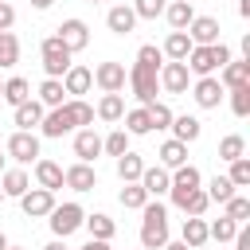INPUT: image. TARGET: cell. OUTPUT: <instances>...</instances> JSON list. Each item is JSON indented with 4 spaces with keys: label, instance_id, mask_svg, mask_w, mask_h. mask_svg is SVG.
Listing matches in <instances>:
<instances>
[{
    "label": "cell",
    "instance_id": "cell-54",
    "mask_svg": "<svg viewBox=\"0 0 250 250\" xmlns=\"http://www.w3.org/2000/svg\"><path fill=\"white\" fill-rule=\"evenodd\" d=\"M4 160H8V156H4V152H0V172H4Z\"/></svg>",
    "mask_w": 250,
    "mask_h": 250
},
{
    "label": "cell",
    "instance_id": "cell-49",
    "mask_svg": "<svg viewBox=\"0 0 250 250\" xmlns=\"http://www.w3.org/2000/svg\"><path fill=\"white\" fill-rule=\"evenodd\" d=\"M78 250H113V246H109L105 238H90V242H82Z\"/></svg>",
    "mask_w": 250,
    "mask_h": 250
},
{
    "label": "cell",
    "instance_id": "cell-53",
    "mask_svg": "<svg viewBox=\"0 0 250 250\" xmlns=\"http://www.w3.org/2000/svg\"><path fill=\"white\" fill-rule=\"evenodd\" d=\"M0 250H8V238H4V230H0Z\"/></svg>",
    "mask_w": 250,
    "mask_h": 250
},
{
    "label": "cell",
    "instance_id": "cell-16",
    "mask_svg": "<svg viewBox=\"0 0 250 250\" xmlns=\"http://www.w3.org/2000/svg\"><path fill=\"white\" fill-rule=\"evenodd\" d=\"M74 156H78L82 164H94V160L102 156V137L94 133V125L74 129Z\"/></svg>",
    "mask_w": 250,
    "mask_h": 250
},
{
    "label": "cell",
    "instance_id": "cell-23",
    "mask_svg": "<svg viewBox=\"0 0 250 250\" xmlns=\"http://www.w3.org/2000/svg\"><path fill=\"white\" fill-rule=\"evenodd\" d=\"M164 20H168L172 31H184V27L195 20V4H188V0H168V4H164Z\"/></svg>",
    "mask_w": 250,
    "mask_h": 250
},
{
    "label": "cell",
    "instance_id": "cell-18",
    "mask_svg": "<svg viewBox=\"0 0 250 250\" xmlns=\"http://www.w3.org/2000/svg\"><path fill=\"white\" fill-rule=\"evenodd\" d=\"M90 86H94V70L82 66V62H70V70L62 74V90H66L70 98H82Z\"/></svg>",
    "mask_w": 250,
    "mask_h": 250
},
{
    "label": "cell",
    "instance_id": "cell-37",
    "mask_svg": "<svg viewBox=\"0 0 250 250\" xmlns=\"http://www.w3.org/2000/svg\"><path fill=\"white\" fill-rule=\"evenodd\" d=\"M238 156H246V137L242 133H227L223 141H219V160H238Z\"/></svg>",
    "mask_w": 250,
    "mask_h": 250
},
{
    "label": "cell",
    "instance_id": "cell-31",
    "mask_svg": "<svg viewBox=\"0 0 250 250\" xmlns=\"http://www.w3.org/2000/svg\"><path fill=\"white\" fill-rule=\"evenodd\" d=\"M191 47H195V43L188 39V31H168V39L160 43V51H164V59H176V62H184Z\"/></svg>",
    "mask_w": 250,
    "mask_h": 250
},
{
    "label": "cell",
    "instance_id": "cell-57",
    "mask_svg": "<svg viewBox=\"0 0 250 250\" xmlns=\"http://www.w3.org/2000/svg\"><path fill=\"white\" fill-rule=\"evenodd\" d=\"M0 94H4V82H0Z\"/></svg>",
    "mask_w": 250,
    "mask_h": 250
},
{
    "label": "cell",
    "instance_id": "cell-47",
    "mask_svg": "<svg viewBox=\"0 0 250 250\" xmlns=\"http://www.w3.org/2000/svg\"><path fill=\"white\" fill-rule=\"evenodd\" d=\"M164 4L168 0H133V12H137V20H156V16H164Z\"/></svg>",
    "mask_w": 250,
    "mask_h": 250
},
{
    "label": "cell",
    "instance_id": "cell-51",
    "mask_svg": "<svg viewBox=\"0 0 250 250\" xmlns=\"http://www.w3.org/2000/svg\"><path fill=\"white\" fill-rule=\"evenodd\" d=\"M160 250H191V246H188V242H172V238H168V242H164Z\"/></svg>",
    "mask_w": 250,
    "mask_h": 250
},
{
    "label": "cell",
    "instance_id": "cell-26",
    "mask_svg": "<svg viewBox=\"0 0 250 250\" xmlns=\"http://www.w3.org/2000/svg\"><path fill=\"white\" fill-rule=\"evenodd\" d=\"M121 113H125V98H121V94H102V98H98V105H94V117H98V121H105V125L121 121Z\"/></svg>",
    "mask_w": 250,
    "mask_h": 250
},
{
    "label": "cell",
    "instance_id": "cell-58",
    "mask_svg": "<svg viewBox=\"0 0 250 250\" xmlns=\"http://www.w3.org/2000/svg\"><path fill=\"white\" fill-rule=\"evenodd\" d=\"M90 4H102V0H90Z\"/></svg>",
    "mask_w": 250,
    "mask_h": 250
},
{
    "label": "cell",
    "instance_id": "cell-35",
    "mask_svg": "<svg viewBox=\"0 0 250 250\" xmlns=\"http://www.w3.org/2000/svg\"><path fill=\"white\" fill-rule=\"evenodd\" d=\"M117 199H121V207L125 211H141L145 203H148V191L133 180V184H121V191H117Z\"/></svg>",
    "mask_w": 250,
    "mask_h": 250
},
{
    "label": "cell",
    "instance_id": "cell-27",
    "mask_svg": "<svg viewBox=\"0 0 250 250\" xmlns=\"http://www.w3.org/2000/svg\"><path fill=\"white\" fill-rule=\"evenodd\" d=\"M121 129L129 133V137H145V133H152V121H148V105H133V109H125L121 113Z\"/></svg>",
    "mask_w": 250,
    "mask_h": 250
},
{
    "label": "cell",
    "instance_id": "cell-34",
    "mask_svg": "<svg viewBox=\"0 0 250 250\" xmlns=\"http://www.w3.org/2000/svg\"><path fill=\"white\" fill-rule=\"evenodd\" d=\"M39 102H43L47 109H55V105H62V102H66V90H62V78H43V82H39Z\"/></svg>",
    "mask_w": 250,
    "mask_h": 250
},
{
    "label": "cell",
    "instance_id": "cell-25",
    "mask_svg": "<svg viewBox=\"0 0 250 250\" xmlns=\"http://www.w3.org/2000/svg\"><path fill=\"white\" fill-rule=\"evenodd\" d=\"M0 188H4V199H20L27 188H31V176L23 168H4L0 172Z\"/></svg>",
    "mask_w": 250,
    "mask_h": 250
},
{
    "label": "cell",
    "instance_id": "cell-52",
    "mask_svg": "<svg viewBox=\"0 0 250 250\" xmlns=\"http://www.w3.org/2000/svg\"><path fill=\"white\" fill-rule=\"evenodd\" d=\"M51 4H55V0H31V8H35V12H47Z\"/></svg>",
    "mask_w": 250,
    "mask_h": 250
},
{
    "label": "cell",
    "instance_id": "cell-43",
    "mask_svg": "<svg viewBox=\"0 0 250 250\" xmlns=\"http://www.w3.org/2000/svg\"><path fill=\"white\" fill-rule=\"evenodd\" d=\"M238 227H242V223H234V219H227V215H219L215 223H207V234H211L215 242H230Z\"/></svg>",
    "mask_w": 250,
    "mask_h": 250
},
{
    "label": "cell",
    "instance_id": "cell-24",
    "mask_svg": "<svg viewBox=\"0 0 250 250\" xmlns=\"http://www.w3.org/2000/svg\"><path fill=\"white\" fill-rule=\"evenodd\" d=\"M215 78L223 82V90H230V86H242V82H250V59H230V62H223V70H219Z\"/></svg>",
    "mask_w": 250,
    "mask_h": 250
},
{
    "label": "cell",
    "instance_id": "cell-33",
    "mask_svg": "<svg viewBox=\"0 0 250 250\" xmlns=\"http://www.w3.org/2000/svg\"><path fill=\"white\" fill-rule=\"evenodd\" d=\"M31 98V82L27 78H20V74H12L8 82H4V94H0V102H8L12 109L20 105V102H27Z\"/></svg>",
    "mask_w": 250,
    "mask_h": 250
},
{
    "label": "cell",
    "instance_id": "cell-40",
    "mask_svg": "<svg viewBox=\"0 0 250 250\" xmlns=\"http://www.w3.org/2000/svg\"><path fill=\"white\" fill-rule=\"evenodd\" d=\"M227 98H230V109H234V117H246V113H250V82H242V86H230V90H227Z\"/></svg>",
    "mask_w": 250,
    "mask_h": 250
},
{
    "label": "cell",
    "instance_id": "cell-11",
    "mask_svg": "<svg viewBox=\"0 0 250 250\" xmlns=\"http://www.w3.org/2000/svg\"><path fill=\"white\" fill-rule=\"evenodd\" d=\"M188 90H191V98H195V105H199V109H219V102L227 98V90H223V82H219L215 74L195 78Z\"/></svg>",
    "mask_w": 250,
    "mask_h": 250
},
{
    "label": "cell",
    "instance_id": "cell-2",
    "mask_svg": "<svg viewBox=\"0 0 250 250\" xmlns=\"http://www.w3.org/2000/svg\"><path fill=\"white\" fill-rule=\"evenodd\" d=\"M234 55H230V47L219 39V43H195L191 51H188V59H184V66L191 70V78H203V74H219L223 70V62H230Z\"/></svg>",
    "mask_w": 250,
    "mask_h": 250
},
{
    "label": "cell",
    "instance_id": "cell-41",
    "mask_svg": "<svg viewBox=\"0 0 250 250\" xmlns=\"http://www.w3.org/2000/svg\"><path fill=\"white\" fill-rule=\"evenodd\" d=\"M129 141H133V137H129L125 129H113L109 137H102V152H105V156H121V152H129Z\"/></svg>",
    "mask_w": 250,
    "mask_h": 250
},
{
    "label": "cell",
    "instance_id": "cell-39",
    "mask_svg": "<svg viewBox=\"0 0 250 250\" xmlns=\"http://www.w3.org/2000/svg\"><path fill=\"white\" fill-rule=\"evenodd\" d=\"M62 105L70 109V117H74V125H78V129L94 125V105H90V102H82V98H66Z\"/></svg>",
    "mask_w": 250,
    "mask_h": 250
},
{
    "label": "cell",
    "instance_id": "cell-4",
    "mask_svg": "<svg viewBox=\"0 0 250 250\" xmlns=\"http://www.w3.org/2000/svg\"><path fill=\"white\" fill-rule=\"evenodd\" d=\"M82 219H86V211H82V203H74V199L55 203V207H51V215H47V223H51V234H55V238H70L74 230H82Z\"/></svg>",
    "mask_w": 250,
    "mask_h": 250
},
{
    "label": "cell",
    "instance_id": "cell-30",
    "mask_svg": "<svg viewBox=\"0 0 250 250\" xmlns=\"http://www.w3.org/2000/svg\"><path fill=\"white\" fill-rule=\"evenodd\" d=\"M113 164H117V180L121 184H133V180H141V172H145V160L129 148V152H121V156H113Z\"/></svg>",
    "mask_w": 250,
    "mask_h": 250
},
{
    "label": "cell",
    "instance_id": "cell-10",
    "mask_svg": "<svg viewBox=\"0 0 250 250\" xmlns=\"http://www.w3.org/2000/svg\"><path fill=\"white\" fill-rule=\"evenodd\" d=\"M156 78H160V90L164 94H188V86H191V70L184 62H176V59H164Z\"/></svg>",
    "mask_w": 250,
    "mask_h": 250
},
{
    "label": "cell",
    "instance_id": "cell-5",
    "mask_svg": "<svg viewBox=\"0 0 250 250\" xmlns=\"http://www.w3.org/2000/svg\"><path fill=\"white\" fill-rule=\"evenodd\" d=\"M39 59H43L47 78H62V74L70 70V62H74V55L62 47V39H59V35H47V39L39 43Z\"/></svg>",
    "mask_w": 250,
    "mask_h": 250
},
{
    "label": "cell",
    "instance_id": "cell-14",
    "mask_svg": "<svg viewBox=\"0 0 250 250\" xmlns=\"http://www.w3.org/2000/svg\"><path fill=\"white\" fill-rule=\"evenodd\" d=\"M62 188H70V191H94L98 188V172H94V164H82V160H74L70 168H62Z\"/></svg>",
    "mask_w": 250,
    "mask_h": 250
},
{
    "label": "cell",
    "instance_id": "cell-42",
    "mask_svg": "<svg viewBox=\"0 0 250 250\" xmlns=\"http://www.w3.org/2000/svg\"><path fill=\"white\" fill-rule=\"evenodd\" d=\"M223 215H227V219H234V223H246V219H250V199L234 191V195L223 203Z\"/></svg>",
    "mask_w": 250,
    "mask_h": 250
},
{
    "label": "cell",
    "instance_id": "cell-22",
    "mask_svg": "<svg viewBox=\"0 0 250 250\" xmlns=\"http://www.w3.org/2000/svg\"><path fill=\"white\" fill-rule=\"evenodd\" d=\"M180 242H188L191 250H199L203 242H211V234H207V219H203V215H188L184 227H180Z\"/></svg>",
    "mask_w": 250,
    "mask_h": 250
},
{
    "label": "cell",
    "instance_id": "cell-59",
    "mask_svg": "<svg viewBox=\"0 0 250 250\" xmlns=\"http://www.w3.org/2000/svg\"><path fill=\"white\" fill-rule=\"evenodd\" d=\"M188 4H195V0H188Z\"/></svg>",
    "mask_w": 250,
    "mask_h": 250
},
{
    "label": "cell",
    "instance_id": "cell-20",
    "mask_svg": "<svg viewBox=\"0 0 250 250\" xmlns=\"http://www.w3.org/2000/svg\"><path fill=\"white\" fill-rule=\"evenodd\" d=\"M184 31H188V39H191V43H219V31H223V27H219V20H215V16H195Z\"/></svg>",
    "mask_w": 250,
    "mask_h": 250
},
{
    "label": "cell",
    "instance_id": "cell-12",
    "mask_svg": "<svg viewBox=\"0 0 250 250\" xmlns=\"http://www.w3.org/2000/svg\"><path fill=\"white\" fill-rule=\"evenodd\" d=\"M78 125H74V117H70V109L66 105H55V109H47L43 113V121H39V133L47 137V141H62L66 133H74Z\"/></svg>",
    "mask_w": 250,
    "mask_h": 250
},
{
    "label": "cell",
    "instance_id": "cell-48",
    "mask_svg": "<svg viewBox=\"0 0 250 250\" xmlns=\"http://www.w3.org/2000/svg\"><path fill=\"white\" fill-rule=\"evenodd\" d=\"M16 27V8L8 0H0V31H12Z\"/></svg>",
    "mask_w": 250,
    "mask_h": 250
},
{
    "label": "cell",
    "instance_id": "cell-55",
    "mask_svg": "<svg viewBox=\"0 0 250 250\" xmlns=\"http://www.w3.org/2000/svg\"><path fill=\"white\" fill-rule=\"evenodd\" d=\"M8 250H23V246H12V242H8Z\"/></svg>",
    "mask_w": 250,
    "mask_h": 250
},
{
    "label": "cell",
    "instance_id": "cell-19",
    "mask_svg": "<svg viewBox=\"0 0 250 250\" xmlns=\"http://www.w3.org/2000/svg\"><path fill=\"white\" fill-rule=\"evenodd\" d=\"M145 191H148V199H160V195H168V184H172V176H168V168H160V164H145V172H141V180H137Z\"/></svg>",
    "mask_w": 250,
    "mask_h": 250
},
{
    "label": "cell",
    "instance_id": "cell-7",
    "mask_svg": "<svg viewBox=\"0 0 250 250\" xmlns=\"http://www.w3.org/2000/svg\"><path fill=\"white\" fill-rule=\"evenodd\" d=\"M172 176V184H168V195H172V207H180L195 188H203V172L195 168V164H180V168H172L168 172Z\"/></svg>",
    "mask_w": 250,
    "mask_h": 250
},
{
    "label": "cell",
    "instance_id": "cell-9",
    "mask_svg": "<svg viewBox=\"0 0 250 250\" xmlns=\"http://www.w3.org/2000/svg\"><path fill=\"white\" fill-rule=\"evenodd\" d=\"M55 35L62 39V47H66L70 55H78V51H86V47H90V27H86V20H78V16L62 20V23L55 27Z\"/></svg>",
    "mask_w": 250,
    "mask_h": 250
},
{
    "label": "cell",
    "instance_id": "cell-45",
    "mask_svg": "<svg viewBox=\"0 0 250 250\" xmlns=\"http://www.w3.org/2000/svg\"><path fill=\"white\" fill-rule=\"evenodd\" d=\"M227 180H230L234 188H250V156H238V160H230V172H227Z\"/></svg>",
    "mask_w": 250,
    "mask_h": 250
},
{
    "label": "cell",
    "instance_id": "cell-32",
    "mask_svg": "<svg viewBox=\"0 0 250 250\" xmlns=\"http://www.w3.org/2000/svg\"><path fill=\"white\" fill-rule=\"evenodd\" d=\"M82 227L90 230V238H105V242L117 234V223H113L105 211H94V215H86V219H82Z\"/></svg>",
    "mask_w": 250,
    "mask_h": 250
},
{
    "label": "cell",
    "instance_id": "cell-17",
    "mask_svg": "<svg viewBox=\"0 0 250 250\" xmlns=\"http://www.w3.org/2000/svg\"><path fill=\"white\" fill-rule=\"evenodd\" d=\"M105 27H109L113 35H133V27H137L133 4H113V8L105 12Z\"/></svg>",
    "mask_w": 250,
    "mask_h": 250
},
{
    "label": "cell",
    "instance_id": "cell-6",
    "mask_svg": "<svg viewBox=\"0 0 250 250\" xmlns=\"http://www.w3.org/2000/svg\"><path fill=\"white\" fill-rule=\"evenodd\" d=\"M4 152H8L20 168H23V164H35V160L43 156V152H39V137H35L31 129H16V133L4 141Z\"/></svg>",
    "mask_w": 250,
    "mask_h": 250
},
{
    "label": "cell",
    "instance_id": "cell-44",
    "mask_svg": "<svg viewBox=\"0 0 250 250\" xmlns=\"http://www.w3.org/2000/svg\"><path fill=\"white\" fill-rule=\"evenodd\" d=\"M172 105L168 102H148V121H152V129H168L172 125Z\"/></svg>",
    "mask_w": 250,
    "mask_h": 250
},
{
    "label": "cell",
    "instance_id": "cell-3",
    "mask_svg": "<svg viewBox=\"0 0 250 250\" xmlns=\"http://www.w3.org/2000/svg\"><path fill=\"white\" fill-rule=\"evenodd\" d=\"M168 242V207L160 199H148L141 207V250H160Z\"/></svg>",
    "mask_w": 250,
    "mask_h": 250
},
{
    "label": "cell",
    "instance_id": "cell-13",
    "mask_svg": "<svg viewBox=\"0 0 250 250\" xmlns=\"http://www.w3.org/2000/svg\"><path fill=\"white\" fill-rule=\"evenodd\" d=\"M51 207H55V191H47V188H27L20 195V211L27 219H47Z\"/></svg>",
    "mask_w": 250,
    "mask_h": 250
},
{
    "label": "cell",
    "instance_id": "cell-38",
    "mask_svg": "<svg viewBox=\"0 0 250 250\" xmlns=\"http://www.w3.org/2000/svg\"><path fill=\"white\" fill-rule=\"evenodd\" d=\"M203 191H207V199H211V203H227V199H230L238 188H234L227 176H211V180L203 184Z\"/></svg>",
    "mask_w": 250,
    "mask_h": 250
},
{
    "label": "cell",
    "instance_id": "cell-29",
    "mask_svg": "<svg viewBox=\"0 0 250 250\" xmlns=\"http://www.w3.org/2000/svg\"><path fill=\"white\" fill-rule=\"evenodd\" d=\"M156 156H160V168H180V164H188V145L184 141H176V137H168L160 148H156Z\"/></svg>",
    "mask_w": 250,
    "mask_h": 250
},
{
    "label": "cell",
    "instance_id": "cell-28",
    "mask_svg": "<svg viewBox=\"0 0 250 250\" xmlns=\"http://www.w3.org/2000/svg\"><path fill=\"white\" fill-rule=\"evenodd\" d=\"M172 137L176 141H184V145H191V141H199V133H203V121L199 117H191V113H180V117H172Z\"/></svg>",
    "mask_w": 250,
    "mask_h": 250
},
{
    "label": "cell",
    "instance_id": "cell-46",
    "mask_svg": "<svg viewBox=\"0 0 250 250\" xmlns=\"http://www.w3.org/2000/svg\"><path fill=\"white\" fill-rule=\"evenodd\" d=\"M207 207H211V199H207V191H203V188H195V191L180 203V211H184V215H203Z\"/></svg>",
    "mask_w": 250,
    "mask_h": 250
},
{
    "label": "cell",
    "instance_id": "cell-15",
    "mask_svg": "<svg viewBox=\"0 0 250 250\" xmlns=\"http://www.w3.org/2000/svg\"><path fill=\"white\" fill-rule=\"evenodd\" d=\"M43 113H47V105L39 102V98H27V102H20L16 109H12V125L16 129H39V121H43Z\"/></svg>",
    "mask_w": 250,
    "mask_h": 250
},
{
    "label": "cell",
    "instance_id": "cell-21",
    "mask_svg": "<svg viewBox=\"0 0 250 250\" xmlns=\"http://www.w3.org/2000/svg\"><path fill=\"white\" fill-rule=\"evenodd\" d=\"M35 188H47V191H59L62 188V164L39 156L35 160Z\"/></svg>",
    "mask_w": 250,
    "mask_h": 250
},
{
    "label": "cell",
    "instance_id": "cell-50",
    "mask_svg": "<svg viewBox=\"0 0 250 250\" xmlns=\"http://www.w3.org/2000/svg\"><path fill=\"white\" fill-rule=\"evenodd\" d=\"M43 250H70V246H66V238H51Z\"/></svg>",
    "mask_w": 250,
    "mask_h": 250
},
{
    "label": "cell",
    "instance_id": "cell-36",
    "mask_svg": "<svg viewBox=\"0 0 250 250\" xmlns=\"http://www.w3.org/2000/svg\"><path fill=\"white\" fill-rule=\"evenodd\" d=\"M20 62V39L16 31H0V70H12Z\"/></svg>",
    "mask_w": 250,
    "mask_h": 250
},
{
    "label": "cell",
    "instance_id": "cell-56",
    "mask_svg": "<svg viewBox=\"0 0 250 250\" xmlns=\"http://www.w3.org/2000/svg\"><path fill=\"white\" fill-rule=\"evenodd\" d=\"M0 203H4V188H0Z\"/></svg>",
    "mask_w": 250,
    "mask_h": 250
},
{
    "label": "cell",
    "instance_id": "cell-1",
    "mask_svg": "<svg viewBox=\"0 0 250 250\" xmlns=\"http://www.w3.org/2000/svg\"><path fill=\"white\" fill-rule=\"evenodd\" d=\"M160 62H164V51L156 47V43H145L141 51H137V62L129 66V74H125V86L133 90V98L141 102V105H148V102H156V94H160Z\"/></svg>",
    "mask_w": 250,
    "mask_h": 250
},
{
    "label": "cell",
    "instance_id": "cell-8",
    "mask_svg": "<svg viewBox=\"0 0 250 250\" xmlns=\"http://www.w3.org/2000/svg\"><path fill=\"white\" fill-rule=\"evenodd\" d=\"M125 62H117V59H105V62H98L94 66V86L102 90V94H121L125 90Z\"/></svg>",
    "mask_w": 250,
    "mask_h": 250
}]
</instances>
